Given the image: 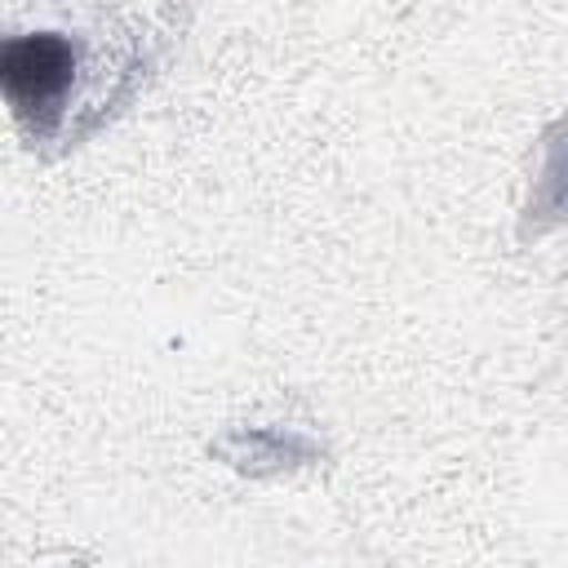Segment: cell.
Returning <instances> with one entry per match:
<instances>
[{
  "instance_id": "obj_1",
  "label": "cell",
  "mask_w": 568,
  "mask_h": 568,
  "mask_svg": "<svg viewBox=\"0 0 568 568\" xmlns=\"http://www.w3.org/2000/svg\"><path fill=\"white\" fill-rule=\"evenodd\" d=\"M80 40L62 31H13L0 44V84L13 106V120L31 142H49L80 84Z\"/></svg>"
}]
</instances>
